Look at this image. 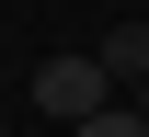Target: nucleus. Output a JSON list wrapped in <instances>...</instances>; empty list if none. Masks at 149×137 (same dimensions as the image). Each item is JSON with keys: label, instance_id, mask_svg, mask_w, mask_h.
Listing matches in <instances>:
<instances>
[{"label": "nucleus", "instance_id": "nucleus-1", "mask_svg": "<svg viewBox=\"0 0 149 137\" xmlns=\"http://www.w3.org/2000/svg\"><path fill=\"white\" fill-rule=\"evenodd\" d=\"M103 92H115L103 46H92V57L69 46V57H46V69H35V114H57V126H92V103H103Z\"/></svg>", "mask_w": 149, "mask_h": 137}, {"label": "nucleus", "instance_id": "nucleus-2", "mask_svg": "<svg viewBox=\"0 0 149 137\" xmlns=\"http://www.w3.org/2000/svg\"><path fill=\"white\" fill-rule=\"evenodd\" d=\"M103 69L138 92V80H149V23H115V34H103Z\"/></svg>", "mask_w": 149, "mask_h": 137}, {"label": "nucleus", "instance_id": "nucleus-3", "mask_svg": "<svg viewBox=\"0 0 149 137\" xmlns=\"http://www.w3.org/2000/svg\"><path fill=\"white\" fill-rule=\"evenodd\" d=\"M138 126H149V80H138Z\"/></svg>", "mask_w": 149, "mask_h": 137}]
</instances>
